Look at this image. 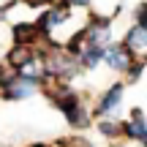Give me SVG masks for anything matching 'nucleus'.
Here are the masks:
<instances>
[{
  "label": "nucleus",
  "instance_id": "1",
  "mask_svg": "<svg viewBox=\"0 0 147 147\" xmlns=\"http://www.w3.org/2000/svg\"><path fill=\"white\" fill-rule=\"evenodd\" d=\"M104 57H106V63H109L112 68H117V71H125L128 65H131V55H128L125 47H112Z\"/></svg>",
  "mask_w": 147,
  "mask_h": 147
},
{
  "label": "nucleus",
  "instance_id": "2",
  "mask_svg": "<svg viewBox=\"0 0 147 147\" xmlns=\"http://www.w3.org/2000/svg\"><path fill=\"white\" fill-rule=\"evenodd\" d=\"M123 47H125L128 52H144V47H147V33H144V27L136 25L125 36V44H123Z\"/></svg>",
  "mask_w": 147,
  "mask_h": 147
},
{
  "label": "nucleus",
  "instance_id": "3",
  "mask_svg": "<svg viewBox=\"0 0 147 147\" xmlns=\"http://www.w3.org/2000/svg\"><path fill=\"white\" fill-rule=\"evenodd\" d=\"M38 38V25H16L14 27V41L19 47H27L30 41Z\"/></svg>",
  "mask_w": 147,
  "mask_h": 147
},
{
  "label": "nucleus",
  "instance_id": "4",
  "mask_svg": "<svg viewBox=\"0 0 147 147\" xmlns=\"http://www.w3.org/2000/svg\"><path fill=\"white\" fill-rule=\"evenodd\" d=\"M134 117H136V120H131V123H128V125H125V134H128V136H134V139H136V142H144V139H147V131H144V120H142V112H134Z\"/></svg>",
  "mask_w": 147,
  "mask_h": 147
},
{
  "label": "nucleus",
  "instance_id": "5",
  "mask_svg": "<svg viewBox=\"0 0 147 147\" xmlns=\"http://www.w3.org/2000/svg\"><path fill=\"white\" fill-rule=\"evenodd\" d=\"M120 95H123V87H120V84H115V87H112L109 93L104 95V101H101V112H109V109H115V106L120 104Z\"/></svg>",
  "mask_w": 147,
  "mask_h": 147
},
{
  "label": "nucleus",
  "instance_id": "6",
  "mask_svg": "<svg viewBox=\"0 0 147 147\" xmlns=\"http://www.w3.org/2000/svg\"><path fill=\"white\" fill-rule=\"evenodd\" d=\"M8 60L14 65H27V63H33V55H30V49H27V47H16L14 52H11Z\"/></svg>",
  "mask_w": 147,
  "mask_h": 147
},
{
  "label": "nucleus",
  "instance_id": "7",
  "mask_svg": "<svg viewBox=\"0 0 147 147\" xmlns=\"http://www.w3.org/2000/svg\"><path fill=\"white\" fill-rule=\"evenodd\" d=\"M101 57H104V52H101V47H90L87 52H84L82 63H84V65H95V63H98Z\"/></svg>",
  "mask_w": 147,
  "mask_h": 147
},
{
  "label": "nucleus",
  "instance_id": "8",
  "mask_svg": "<svg viewBox=\"0 0 147 147\" xmlns=\"http://www.w3.org/2000/svg\"><path fill=\"white\" fill-rule=\"evenodd\" d=\"M101 131L112 136V134H117V125H112V123H101Z\"/></svg>",
  "mask_w": 147,
  "mask_h": 147
},
{
  "label": "nucleus",
  "instance_id": "9",
  "mask_svg": "<svg viewBox=\"0 0 147 147\" xmlns=\"http://www.w3.org/2000/svg\"><path fill=\"white\" fill-rule=\"evenodd\" d=\"M68 3H76V5H87V0H65V5Z\"/></svg>",
  "mask_w": 147,
  "mask_h": 147
},
{
  "label": "nucleus",
  "instance_id": "10",
  "mask_svg": "<svg viewBox=\"0 0 147 147\" xmlns=\"http://www.w3.org/2000/svg\"><path fill=\"white\" fill-rule=\"evenodd\" d=\"M33 147H44V144H33Z\"/></svg>",
  "mask_w": 147,
  "mask_h": 147
}]
</instances>
